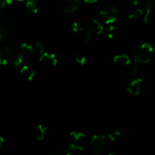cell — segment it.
I'll return each instance as SVG.
<instances>
[{"label":"cell","mask_w":155,"mask_h":155,"mask_svg":"<svg viewBox=\"0 0 155 155\" xmlns=\"http://www.w3.org/2000/svg\"><path fill=\"white\" fill-rule=\"evenodd\" d=\"M106 145L105 137L99 135H95L91 139V148L95 154H101Z\"/></svg>","instance_id":"277c9868"},{"label":"cell","mask_w":155,"mask_h":155,"mask_svg":"<svg viewBox=\"0 0 155 155\" xmlns=\"http://www.w3.org/2000/svg\"><path fill=\"white\" fill-rule=\"evenodd\" d=\"M86 33H85V35L83 38L84 43L89 42L91 38L93 36H95V35L98 36V35L101 34L104 30L102 25L96 20H92V21H89L86 25Z\"/></svg>","instance_id":"3957f363"},{"label":"cell","mask_w":155,"mask_h":155,"mask_svg":"<svg viewBox=\"0 0 155 155\" xmlns=\"http://www.w3.org/2000/svg\"><path fill=\"white\" fill-rule=\"evenodd\" d=\"M114 61L120 66H127L131 63V59L127 54H117L114 57Z\"/></svg>","instance_id":"7c38bea8"},{"label":"cell","mask_w":155,"mask_h":155,"mask_svg":"<svg viewBox=\"0 0 155 155\" xmlns=\"http://www.w3.org/2000/svg\"><path fill=\"white\" fill-rule=\"evenodd\" d=\"M154 53L152 45L148 42H145L136 47L133 51V61L134 64H148L151 61Z\"/></svg>","instance_id":"6da1fadb"},{"label":"cell","mask_w":155,"mask_h":155,"mask_svg":"<svg viewBox=\"0 0 155 155\" xmlns=\"http://www.w3.org/2000/svg\"><path fill=\"white\" fill-rule=\"evenodd\" d=\"M137 65L138 64H135V66L133 67V68H132L131 70H130V75H131L132 77H135V76L137 74L138 71H139V68H138Z\"/></svg>","instance_id":"cb8c5ba5"},{"label":"cell","mask_w":155,"mask_h":155,"mask_svg":"<svg viewBox=\"0 0 155 155\" xmlns=\"http://www.w3.org/2000/svg\"><path fill=\"white\" fill-rule=\"evenodd\" d=\"M4 19H5V18H3V16L1 15V13H0V26H1L2 23L3 22V21H4Z\"/></svg>","instance_id":"83f0119b"},{"label":"cell","mask_w":155,"mask_h":155,"mask_svg":"<svg viewBox=\"0 0 155 155\" xmlns=\"http://www.w3.org/2000/svg\"><path fill=\"white\" fill-rule=\"evenodd\" d=\"M145 11L146 12L144 17V22L147 24L149 21L150 17L155 14V0H147Z\"/></svg>","instance_id":"30bf717a"},{"label":"cell","mask_w":155,"mask_h":155,"mask_svg":"<svg viewBox=\"0 0 155 155\" xmlns=\"http://www.w3.org/2000/svg\"><path fill=\"white\" fill-rule=\"evenodd\" d=\"M3 38V36H2V34L1 33V32H0V39H2Z\"/></svg>","instance_id":"f1b7e54d"},{"label":"cell","mask_w":155,"mask_h":155,"mask_svg":"<svg viewBox=\"0 0 155 155\" xmlns=\"http://www.w3.org/2000/svg\"><path fill=\"white\" fill-rule=\"evenodd\" d=\"M75 61L77 64H79L81 66H83V65L86 64V58H85L84 55H83L82 54H80V53H78V54H77L75 55Z\"/></svg>","instance_id":"ffe728a7"},{"label":"cell","mask_w":155,"mask_h":155,"mask_svg":"<svg viewBox=\"0 0 155 155\" xmlns=\"http://www.w3.org/2000/svg\"><path fill=\"white\" fill-rule=\"evenodd\" d=\"M71 28L75 33H80L83 32V28L78 22H73L71 24Z\"/></svg>","instance_id":"7402d4cb"},{"label":"cell","mask_w":155,"mask_h":155,"mask_svg":"<svg viewBox=\"0 0 155 155\" xmlns=\"http://www.w3.org/2000/svg\"><path fill=\"white\" fill-rule=\"evenodd\" d=\"M108 155H115V154H108Z\"/></svg>","instance_id":"1f68e13d"},{"label":"cell","mask_w":155,"mask_h":155,"mask_svg":"<svg viewBox=\"0 0 155 155\" xmlns=\"http://www.w3.org/2000/svg\"><path fill=\"white\" fill-rule=\"evenodd\" d=\"M3 144H4V139H3V137L0 136V148H2V146L3 145Z\"/></svg>","instance_id":"4316f807"},{"label":"cell","mask_w":155,"mask_h":155,"mask_svg":"<svg viewBox=\"0 0 155 155\" xmlns=\"http://www.w3.org/2000/svg\"><path fill=\"white\" fill-rule=\"evenodd\" d=\"M66 155H85L84 150H83V147L72 144L68 148Z\"/></svg>","instance_id":"5bb4252c"},{"label":"cell","mask_w":155,"mask_h":155,"mask_svg":"<svg viewBox=\"0 0 155 155\" xmlns=\"http://www.w3.org/2000/svg\"><path fill=\"white\" fill-rule=\"evenodd\" d=\"M18 2H24V0H18Z\"/></svg>","instance_id":"f546056e"},{"label":"cell","mask_w":155,"mask_h":155,"mask_svg":"<svg viewBox=\"0 0 155 155\" xmlns=\"http://www.w3.org/2000/svg\"><path fill=\"white\" fill-rule=\"evenodd\" d=\"M130 1V3L133 6H134V7H136V6H137L138 5H139V0H129Z\"/></svg>","instance_id":"d4e9b609"},{"label":"cell","mask_w":155,"mask_h":155,"mask_svg":"<svg viewBox=\"0 0 155 155\" xmlns=\"http://www.w3.org/2000/svg\"><path fill=\"white\" fill-rule=\"evenodd\" d=\"M21 74L24 77H25L29 81H32L36 76V72L28 65L24 64L21 68Z\"/></svg>","instance_id":"8fae6325"},{"label":"cell","mask_w":155,"mask_h":155,"mask_svg":"<svg viewBox=\"0 0 155 155\" xmlns=\"http://www.w3.org/2000/svg\"><path fill=\"white\" fill-rule=\"evenodd\" d=\"M98 0H84V2L87 4H93V3L97 2Z\"/></svg>","instance_id":"484cf974"},{"label":"cell","mask_w":155,"mask_h":155,"mask_svg":"<svg viewBox=\"0 0 155 155\" xmlns=\"http://www.w3.org/2000/svg\"><path fill=\"white\" fill-rule=\"evenodd\" d=\"M51 155H61V154H51Z\"/></svg>","instance_id":"4dcf8cb0"},{"label":"cell","mask_w":155,"mask_h":155,"mask_svg":"<svg viewBox=\"0 0 155 155\" xmlns=\"http://www.w3.org/2000/svg\"><path fill=\"white\" fill-rule=\"evenodd\" d=\"M39 61L43 66L46 68H53L58 64L57 57L54 54L48 52H44L43 54L39 55Z\"/></svg>","instance_id":"5b68a950"},{"label":"cell","mask_w":155,"mask_h":155,"mask_svg":"<svg viewBox=\"0 0 155 155\" xmlns=\"http://www.w3.org/2000/svg\"><path fill=\"white\" fill-rule=\"evenodd\" d=\"M142 83L143 80L140 77L133 79L127 86V91L132 96H137L141 92Z\"/></svg>","instance_id":"8992f818"},{"label":"cell","mask_w":155,"mask_h":155,"mask_svg":"<svg viewBox=\"0 0 155 155\" xmlns=\"http://www.w3.org/2000/svg\"><path fill=\"white\" fill-rule=\"evenodd\" d=\"M33 50H34V52H36L37 54H39V55H41L42 54H43L45 51H44V46L40 42H35L34 45H33Z\"/></svg>","instance_id":"ac0fdd59"},{"label":"cell","mask_w":155,"mask_h":155,"mask_svg":"<svg viewBox=\"0 0 155 155\" xmlns=\"http://www.w3.org/2000/svg\"><path fill=\"white\" fill-rule=\"evenodd\" d=\"M26 8L30 14H36L39 11V5L36 0H27Z\"/></svg>","instance_id":"9a60e30c"},{"label":"cell","mask_w":155,"mask_h":155,"mask_svg":"<svg viewBox=\"0 0 155 155\" xmlns=\"http://www.w3.org/2000/svg\"><path fill=\"white\" fill-rule=\"evenodd\" d=\"M99 16L100 18H101V21H102L104 24H108V25L114 23L115 21H117V16L114 15L108 8L100 11Z\"/></svg>","instance_id":"9c48e42d"},{"label":"cell","mask_w":155,"mask_h":155,"mask_svg":"<svg viewBox=\"0 0 155 155\" xmlns=\"http://www.w3.org/2000/svg\"><path fill=\"white\" fill-rule=\"evenodd\" d=\"M80 0H61L60 6L64 13H72L78 9Z\"/></svg>","instance_id":"ba28073f"},{"label":"cell","mask_w":155,"mask_h":155,"mask_svg":"<svg viewBox=\"0 0 155 155\" xmlns=\"http://www.w3.org/2000/svg\"><path fill=\"white\" fill-rule=\"evenodd\" d=\"M143 15V12L141 8H135L128 15V18L130 20H136Z\"/></svg>","instance_id":"e0dca14e"},{"label":"cell","mask_w":155,"mask_h":155,"mask_svg":"<svg viewBox=\"0 0 155 155\" xmlns=\"http://www.w3.org/2000/svg\"><path fill=\"white\" fill-rule=\"evenodd\" d=\"M34 53L33 45H28L27 43L21 44L20 46L19 54H18L15 61V66L19 67L21 65H24L30 62L33 59Z\"/></svg>","instance_id":"7a4b0ae2"},{"label":"cell","mask_w":155,"mask_h":155,"mask_svg":"<svg viewBox=\"0 0 155 155\" xmlns=\"http://www.w3.org/2000/svg\"><path fill=\"white\" fill-rule=\"evenodd\" d=\"M46 132L47 127L45 126L42 125V124L36 126L34 130V136L36 139L39 141L43 140L45 136V134H46Z\"/></svg>","instance_id":"4fadbf2b"},{"label":"cell","mask_w":155,"mask_h":155,"mask_svg":"<svg viewBox=\"0 0 155 155\" xmlns=\"http://www.w3.org/2000/svg\"><path fill=\"white\" fill-rule=\"evenodd\" d=\"M12 4V0H0V8H4Z\"/></svg>","instance_id":"603a6c76"},{"label":"cell","mask_w":155,"mask_h":155,"mask_svg":"<svg viewBox=\"0 0 155 155\" xmlns=\"http://www.w3.org/2000/svg\"><path fill=\"white\" fill-rule=\"evenodd\" d=\"M120 135H121L120 131L115 130H113V131L110 132V133H108V135H107V136H108V139H110L111 142H115V141H116L117 139L120 136Z\"/></svg>","instance_id":"d6986e66"},{"label":"cell","mask_w":155,"mask_h":155,"mask_svg":"<svg viewBox=\"0 0 155 155\" xmlns=\"http://www.w3.org/2000/svg\"><path fill=\"white\" fill-rule=\"evenodd\" d=\"M115 27L112 24H110L108 27L106 28V33H107V36L109 39H112L114 36Z\"/></svg>","instance_id":"44dd1931"},{"label":"cell","mask_w":155,"mask_h":155,"mask_svg":"<svg viewBox=\"0 0 155 155\" xmlns=\"http://www.w3.org/2000/svg\"><path fill=\"white\" fill-rule=\"evenodd\" d=\"M70 138L71 139H72L74 142H80V141L83 140V139L86 138V135L83 133H81V132H71L69 134Z\"/></svg>","instance_id":"2e32d148"},{"label":"cell","mask_w":155,"mask_h":155,"mask_svg":"<svg viewBox=\"0 0 155 155\" xmlns=\"http://www.w3.org/2000/svg\"><path fill=\"white\" fill-rule=\"evenodd\" d=\"M14 57V51L11 47L5 46L0 49V64L7 65Z\"/></svg>","instance_id":"52a82bcc"}]
</instances>
